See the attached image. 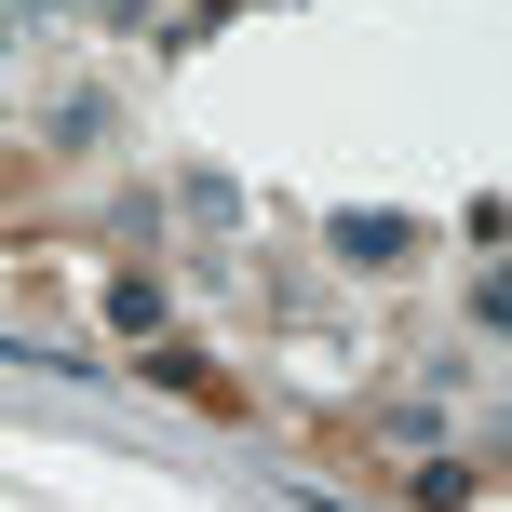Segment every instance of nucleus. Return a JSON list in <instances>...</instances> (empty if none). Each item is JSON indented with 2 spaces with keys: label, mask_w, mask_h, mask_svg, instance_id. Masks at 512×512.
Here are the masks:
<instances>
[{
  "label": "nucleus",
  "mask_w": 512,
  "mask_h": 512,
  "mask_svg": "<svg viewBox=\"0 0 512 512\" xmlns=\"http://www.w3.org/2000/svg\"><path fill=\"white\" fill-rule=\"evenodd\" d=\"M418 230H405V216H337V256H364V270H391V256H405Z\"/></svg>",
  "instance_id": "obj_1"
}]
</instances>
